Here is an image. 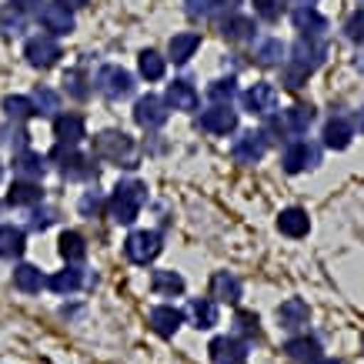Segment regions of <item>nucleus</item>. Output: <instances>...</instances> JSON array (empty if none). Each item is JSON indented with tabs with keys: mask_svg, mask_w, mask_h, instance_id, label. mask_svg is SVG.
Masks as SVG:
<instances>
[{
	"mask_svg": "<svg viewBox=\"0 0 364 364\" xmlns=\"http://www.w3.org/2000/svg\"><path fill=\"white\" fill-rule=\"evenodd\" d=\"M47 284H50V291H57V294H74V291L84 284V271H80V267H64V271H57Z\"/></svg>",
	"mask_w": 364,
	"mask_h": 364,
	"instance_id": "nucleus-32",
	"label": "nucleus"
},
{
	"mask_svg": "<svg viewBox=\"0 0 364 364\" xmlns=\"http://www.w3.org/2000/svg\"><path fill=\"white\" fill-rule=\"evenodd\" d=\"M97 90L107 100H124L134 94V77L117 64H107L97 70Z\"/></svg>",
	"mask_w": 364,
	"mask_h": 364,
	"instance_id": "nucleus-5",
	"label": "nucleus"
},
{
	"mask_svg": "<svg viewBox=\"0 0 364 364\" xmlns=\"http://www.w3.org/2000/svg\"><path fill=\"white\" fill-rule=\"evenodd\" d=\"M267 134L264 131H247L234 141V161L237 164H257L267 154Z\"/></svg>",
	"mask_w": 364,
	"mask_h": 364,
	"instance_id": "nucleus-11",
	"label": "nucleus"
},
{
	"mask_svg": "<svg viewBox=\"0 0 364 364\" xmlns=\"http://www.w3.org/2000/svg\"><path fill=\"white\" fill-rule=\"evenodd\" d=\"M134 121L147 127V131H157V127H164L167 124V104L164 97H154V94H147L134 104Z\"/></svg>",
	"mask_w": 364,
	"mask_h": 364,
	"instance_id": "nucleus-12",
	"label": "nucleus"
},
{
	"mask_svg": "<svg viewBox=\"0 0 364 364\" xmlns=\"http://www.w3.org/2000/svg\"><path fill=\"white\" fill-rule=\"evenodd\" d=\"M234 94H237V87H234V77H228V80H214V84L208 87V97L214 100V104H231Z\"/></svg>",
	"mask_w": 364,
	"mask_h": 364,
	"instance_id": "nucleus-40",
	"label": "nucleus"
},
{
	"mask_svg": "<svg viewBox=\"0 0 364 364\" xmlns=\"http://www.w3.org/2000/svg\"><path fill=\"white\" fill-rule=\"evenodd\" d=\"M234 324H237V331L247 334V338H261V328H257V314H251V311H237V314H234Z\"/></svg>",
	"mask_w": 364,
	"mask_h": 364,
	"instance_id": "nucleus-42",
	"label": "nucleus"
},
{
	"mask_svg": "<svg viewBox=\"0 0 364 364\" xmlns=\"http://www.w3.org/2000/svg\"><path fill=\"white\" fill-rule=\"evenodd\" d=\"M254 57H257V64H261V67H277V64H281V57H284V44H281L277 37L261 41V44H257V50H254Z\"/></svg>",
	"mask_w": 364,
	"mask_h": 364,
	"instance_id": "nucleus-35",
	"label": "nucleus"
},
{
	"mask_svg": "<svg viewBox=\"0 0 364 364\" xmlns=\"http://www.w3.org/2000/svg\"><path fill=\"white\" fill-rule=\"evenodd\" d=\"M23 57H27L31 67H54L60 60V44L54 37H47V33H37V37H31L23 44Z\"/></svg>",
	"mask_w": 364,
	"mask_h": 364,
	"instance_id": "nucleus-9",
	"label": "nucleus"
},
{
	"mask_svg": "<svg viewBox=\"0 0 364 364\" xmlns=\"http://www.w3.org/2000/svg\"><path fill=\"white\" fill-rule=\"evenodd\" d=\"M234 4H237V0H208V7H234Z\"/></svg>",
	"mask_w": 364,
	"mask_h": 364,
	"instance_id": "nucleus-50",
	"label": "nucleus"
},
{
	"mask_svg": "<svg viewBox=\"0 0 364 364\" xmlns=\"http://www.w3.org/2000/svg\"><path fill=\"white\" fill-rule=\"evenodd\" d=\"M254 31H257V27H254L251 17H231V21L221 23V33L228 41H251Z\"/></svg>",
	"mask_w": 364,
	"mask_h": 364,
	"instance_id": "nucleus-34",
	"label": "nucleus"
},
{
	"mask_svg": "<svg viewBox=\"0 0 364 364\" xmlns=\"http://www.w3.org/2000/svg\"><path fill=\"white\" fill-rule=\"evenodd\" d=\"M151 328H154V334H161V338H174L177 328L184 324V311L177 308H167V304H161V308L151 311Z\"/></svg>",
	"mask_w": 364,
	"mask_h": 364,
	"instance_id": "nucleus-16",
	"label": "nucleus"
},
{
	"mask_svg": "<svg viewBox=\"0 0 364 364\" xmlns=\"http://www.w3.org/2000/svg\"><path fill=\"white\" fill-rule=\"evenodd\" d=\"M54 134L60 144H77L87 137V127H84V117L77 114H57L54 117Z\"/></svg>",
	"mask_w": 364,
	"mask_h": 364,
	"instance_id": "nucleus-18",
	"label": "nucleus"
},
{
	"mask_svg": "<svg viewBox=\"0 0 364 364\" xmlns=\"http://www.w3.org/2000/svg\"><path fill=\"white\" fill-rule=\"evenodd\" d=\"M137 67H141V74L147 80H161V77H164V57L157 54V50H141Z\"/></svg>",
	"mask_w": 364,
	"mask_h": 364,
	"instance_id": "nucleus-36",
	"label": "nucleus"
},
{
	"mask_svg": "<svg viewBox=\"0 0 364 364\" xmlns=\"http://www.w3.org/2000/svg\"><path fill=\"white\" fill-rule=\"evenodd\" d=\"M200 127L208 134H231L237 127V114L231 111V104H214L210 111L200 114Z\"/></svg>",
	"mask_w": 364,
	"mask_h": 364,
	"instance_id": "nucleus-14",
	"label": "nucleus"
},
{
	"mask_svg": "<svg viewBox=\"0 0 364 364\" xmlns=\"http://www.w3.org/2000/svg\"><path fill=\"white\" fill-rule=\"evenodd\" d=\"M351 127H358V131L364 134V107H358V111H354V117H351Z\"/></svg>",
	"mask_w": 364,
	"mask_h": 364,
	"instance_id": "nucleus-49",
	"label": "nucleus"
},
{
	"mask_svg": "<svg viewBox=\"0 0 364 364\" xmlns=\"http://www.w3.org/2000/svg\"><path fill=\"white\" fill-rule=\"evenodd\" d=\"M144 204H147V188H144L141 181H121L114 188L111 200H107V214L117 224H131V221H137Z\"/></svg>",
	"mask_w": 364,
	"mask_h": 364,
	"instance_id": "nucleus-2",
	"label": "nucleus"
},
{
	"mask_svg": "<svg viewBox=\"0 0 364 364\" xmlns=\"http://www.w3.org/2000/svg\"><path fill=\"white\" fill-rule=\"evenodd\" d=\"M17 11H31V7H37V4H44V0H11Z\"/></svg>",
	"mask_w": 364,
	"mask_h": 364,
	"instance_id": "nucleus-48",
	"label": "nucleus"
},
{
	"mask_svg": "<svg viewBox=\"0 0 364 364\" xmlns=\"http://www.w3.org/2000/svg\"><path fill=\"white\" fill-rule=\"evenodd\" d=\"M33 107H37V114H57L60 111V97H57V90H50V87H37L33 90Z\"/></svg>",
	"mask_w": 364,
	"mask_h": 364,
	"instance_id": "nucleus-38",
	"label": "nucleus"
},
{
	"mask_svg": "<svg viewBox=\"0 0 364 364\" xmlns=\"http://www.w3.org/2000/svg\"><path fill=\"white\" fill-rule=\"evenodd\" d=\"M124 254L131 257L134 264H151L161 254V234L157 231H134L124 241Z\"/></svg>",
	"mask_w": 364,
	"mask_h": 364,
	"instance_id": "nucleus-6",
	"label": "nucleus"
},
{
	"mask_svg": "<svg viewBox=\"0 0 364 364\" xmlns=\"http://www.w3.org/2000/svg\"><path fill=\"white\" fill-rule=\"evenodd\" d=\"M44 284H47V277L41 274V267H33V264L14 267V287H17V291H23V294H37Z\"/></svg>",
	"mask_w": 364,
	"mask_h": 364,
	"instance_id": "nucleus-26",
	"label": "nucleus"
},
{
	"mask_svg": "<svg viewBox=\"0 0 364 364\" xmlns=\"http://www.w3.org/2000/svg\"><path fill=\"white\" fill-rule=\"evenodd\" d=\"M321 164V151L308 141H294L284 151V171L287 174H301V171H314Z\"/></svg>",
	"mask_w": 364,
	"mask_h": 364,
	"instance_id": "nucleus-10",
	"label": "nucleus"
},
{
	"mask_svg": "<svg viewBox=\"0 0 364 364\" xmlns=\"http://www.w3.org/2000/svg\"><path fill=\"white\" fill-rule=\"evenodd\" d=\"M14 171L21 177H31V181H41L47 171V161L41 154H33V151H21V154L14 157Z\"/></svg>",
	"mask_w": 364,
	"mask_h": 364,
	"instance_id": "nucleus-29",
	"label": "nucleus"
},
{
	"mask_svg": "<svg viewBox=\"0 0 364 364\" xmlns=\"http://www.w3.org/2000/svg\"><path fill=\"white\" fill-rule=\"evenodd\" d=\"M204 11H210L208 0H188V14H191V17H198V14H204Z\"/></svg>",
	"mask_w": 364,
	"mask_h": 364,
	"instance_id": "nucleus-47",
	"label": "nucleus"
},
{
	"mask_svg": "<svg viewBox=\"0 0 364 364\" xmlns=\"http://www.w3.org/2000/svg\"><path fill=\"white\" fill-rule=\"evenodd\" d=\"M254 11L261 14L264 21H281V14L287 11V0H254Z\"/></svg>",
	"mask_w": 364,
	"mask_h": 364,
	"instance_id": "nucleus-41",
	"label": "nucleus"
},
{
	"mask_svg": "<svg viewBox=\"0 0 364 364\" xmlns=\"http://www.w3.org/2000/svg\"><path fill=\"white\" fill-rule=\"evenodd\" d=\"M0 177H4V164H0Z\"/></svg>",
	"mask_w": 364,
	"mask_h": 364,
	"instance_id": "nucleus-54",
	"label": "nucleus"
},
{
	"mask_svg": "<svg viewBox=\"0 0 364 364\" xmlns=\"http://www.w3.org/2000/svg\"><path fill=\"white\" fill-rule=\"evenodd\" d=\"M210 364H244L247 361V344L241 338H214L210 341Z\"/></svg>",
	"mask_w": 364,
	"mask_h": 364,
	"instance_id": "nucleus-13",
	"label": "nucleus"
},
{
	"mask_svg": "<svg viewBox=\"0 0 364 364\" xmlns=\"http://www.w3.org/2000/svg\"><path fill=\"white\" fill-rule=\"evenodd\" d=\"M50 224H54V210H37V214H33V221H31V228L44 231V228H50Z\"/></svg>",
	"mask_w": 364,
	"mask_h": 364,
	"instance_id": "nucleus-46",
	"label": "nucleus"
},
{
	"mask_svg": "<svg viewBox=\"0 0 364 364\" xmlns=\"http://www.w3.org/2000/svg\"><path fill=\"white\" fill-rule=\"evenodd\" d=\"M277 231L287 234V237H304V234L311 231L308 214H304L301 208H287V210H281V218H277Z\"/></svg>",
	"mask_w": 364,
	"mask_h": 364,
	"instance_id": "nucleus-24",
	"label": "nucleus"
},
{
	"mask_svg": "<svg viewBox=\"0 0 364 364\" xmlns=\"http://www.w3.org/2000/svg\"><path fill=\"white\" fill-rule=\"evenodd\" d=\"M198 90L191 87L188 80H174L167 84V94H164V104L174 107V111H198Z\"/></svg>",
	"mask_w": 364,
	"mask_h": 364,
	"instance_id": "nucleus-15",
	"label": "nucleus"
},
{
	"mask_svg": "<svg viewBox=\"0 0 364 364\" xmlns=\"http://www.w3.org/2000/svg\"><path fill=\"white\" fill-rule=\"evenodd\" d=\"M41 200H44V191L33 181H17L7 191V204H14V208H37Z\"/></svg>",
	"mask_w": 364,
	"mask_h": 364,
	"instance_id": "nucleus-20",
	"label": "nucleus"
},
{
	"mask_svg": "<svg viewBox=\"0 0 364 364\" xmlns=\"http://www.w3.org/2000/svg\"><path fill=\"white\" fill-rule=\"evenodd\" d=\"M344 33H348V41L361 44V41H364V11H358L351 21L344 23Z\"/></svg>",
	"mask_w": 364,
	"mask_h": 364,
	"instance_id": "nucleus-43",
	"label": "nucleus"
},
{
	"mask_svg": "<svg viewBox=\"0 0 364 364\" xmlns=\"http://www.w3.org/2000/svg\"><path fill=\"white\" fill-rule=\"evenodd\" d=\"M37 21L44 23V31H50L54 37H64V33L74 31V14L60 0H47L44 7L37 11Z\"/></svg>",
	"mask_w": 364,
	"mask_h": 364,
	"instance_id": "nucleus-7",
	"label": "nucleus"
},
{
	"mask_svg": "<svg viewBox=\"0 0 364 364\" xmlns=\"http://www.w3.org/2000/svg\"><path fill=\"white\" fill-rule=\"evenodd\" d=\"M4 111H7V117H14V121H31V117H37V107H33L31 97H4Z\"/></svg>",
	"mask_w": 364,
	"mask_h": 364,
	"instance_id": "nucleus-37",
	"label": "nucleus"
},
{
	"mask_svg": "<svg viewBox=\"0 0 364 364\" xmlns=\"http://www.w3.org/2000/svg\"><path fill=\"white\" fill-rule=\"evenodd\" d=\"M311 121H314V107H304V104H298V107H291V111H284V117L277 124V131L281 134H304L311 127Z\"/></svg>",
	"mask_w": 364,
	"mask_h": 364,
	"instance_id": "nucleus-21",
	"label": "nucleus"
},
{
	"mask_svg": "<svg viewBox=\"0 0 364 364\" xmlns=\"http://www.w3.org/2000/svg\"><path fill=\"white\" fill-rule=\"evenodd\" d=\"M50 157L57 161V167H60V174L67 177V181H90L94 177V157L80 154V151H74V144H57L54 151H50Z\"/></svg>",
	"mask_w": 364,
	"mask_h": 364,
	"instance_id": "nucleus-4",
	"label": "nucleus"
},
{
	"mask_svg": "<svg viewBox=\"0 0 364 364\" xmlns=\"http://www.w3.org/2000/svg\"><path fill=\"white\" fill-rule=\"evenodd\" d=\"M0 31L4 33H21L23 31V11H17L14 4L0 7Z\"/></svg>",
	"mask_w": 364,
	"mask_h": 364,
	"instance_id": "nucleus-39",
	"label": "nucleus"
},
{
	"mask_svg": "<svg viewBox=\"0 0 364 364\" xmlns=\"http://www.w3.org/2000/svg\"><path fill=\"white\" fill-rule=\"evenodd\" d=\"M100 208H104V200H100L97 191H87V194L80 198V214H84V218H97Z\"/></svg>",
	"mask_w": 364,
	"mask_h": 364,
	"instance_id": "nucleus-44",
	"label": "nucleus"
},
{
	"mask_svg": "<svg viewBox=\"0 0 364 364\" xmlns=\"http://www.w3.org/2000/svg\"><path fill=\"white\" fill-rule=\"evenodd\" d=\"M188 314L194 318V328L198 331H208V328H214L218 324V304L208 298H198L188 304Z\"/></svg>",
	"mask_w": 364,
	"mask_h": 364,
	"instance_id": "nucleus-27",
	"label": "nucleus"
},
{
	"mask_svg": "<svg viewBox=\"0 0 364 364\" xmlns=\"http://www.w3.org/2000/svg\"><path fill=\"white\" fill-rule=\"evenodd\" d=\"M23 247H27V237H23L21 228H14V224H0V257H21Z\"/></svg>",
	"mask_w": 364,
	"mask_h": 364,
	"instance_id": "nucleus-25",
	"label": "nucleus"
},
{
	"mask_svg": "<svg viewBox=\"0 0 364 364\" xmlns=\"http://www.w3.org/2000/svg\"><path fill=\"white\" fill-rule=\"evenodd\" d=\"M351 124L341 121V117H334V121H328V127H324V144L331 147V151H344L348 144H351Z\"/></svg>",
	"mask_w": 364,
	"mask_h": 364,
	"instance_id": "nucleus-31",
	"label": "nucleus"
},
{
	"mask_svg": "<svg viewBox=\"0 0 364 364\" xmlns=\"http://www.w3.org/2000/svg\"><path fill=\"white\" fill-rule=\"evenodd\" d=\"M308 318H311V311H308V304H304L301 298H287L284 304L277 308V321H281V328H284V331H298V328H304Z\"/></svg>",
	"mask_w": 364,
	"mask_h": 364,
	"instance_id": "nucleus-17",
	"label": "nucleus"
},
{
	"mask_svg": "<svg viewBox=\"0 0 364 364\" xmlns=\"http://www.w3.org/2000/svg\"><path fill=\"white\" fill-rule=\"evenodd\" d=\"M151 287H154V294L161 298H174L184 291V277L177 274V271H154L151 274Z\"/></svg>",
	"mask_w": 364,
	"mask_h": 364,
	"instance_id": "nucleus-30",
	"label": "nucleus"
},
{
	"mask_svg": "<svg viewBox=\"0 0 364 364\" xmlns=\"http://www.w3.org/2000/svg\"><path fill=\"white\" fill-rule=\"evenodd\" d=\"M324 57H328V44L318 41V37H301L298 44L291 47V67L284 70V84L291 90L301 87L304 77H311L321 64H324Z\"/></svg>",
	"mask_w": 364,
	"mask_h": 364,
	"instance_id": "nucleus-1",
	"label": "nucleus"
},
{
	"mask_svg": "<svg viewBox=\"0 0 364 364\" xmlns=\"http://www.w3.org/2000/svg\"><path fill=\"white\" fill-rule=\"evenodd\" d=\"M64 84H67V90H70L77 100L87 97V87H84V74H80V70H70V74L64 77Z\"/></svg>",
	"mask_w": 364,
	"mask_h": 364,
	"instance_id": "nucleus-45",
	"label": "nucleus"
},
{
	"mask_svg": "<svg viewBox=\"0 0 364 364\" xmlns=\"http://www.w3.org/2000/svg\"><path fill=\"white\" fill-rule=\"evenodd\" d=\"M291 21H294V31L301 33H308V37H318V33L328 31V21L321 17L311 4H304V7H298V11L291 14Z\"/></svg>",
	"mask_w": 364,
	"mask_h": 364,
	"instance_id": "nucleus-22",
	"label": "nucleus"
},
{
	"mask_svg": "<svg viewBox=\"0 0 364 364\" xmlns=\"http://www.w3.org/2000/svg\"><path fill=\"white\" fill-rule=\"evenodd\" d=\"M210 298L224 301V304H237L241 301V281L228 271H218V274L210 277Z\"/></svg>",
	"mask_w": 364,
	"mask_h": 364,
	"instance_id": "nucleus-19",
	"label": "nucleus"
},
{
	"mask_svg": "<svg viewBox=\"0 0 364 364\" xmlns=\"http://www.w3.org/2000/svg\"><path fill=\"white\" fill-rule=\"evenodd\" d=\"M314 364H341V361H334V358H328V361H324V358H318Z\"/></svg>",
	"mask_w": 364,
	"mask_h": 364,
	"instance_id": "nucleus-52",
	"label": "nucleus"
},
{
	"mask_svg": "<svg viewBox=\"0 0 364 364\" xmlns=\"http://www.w3.org/2000/svg\"><path fill=\"white\" fill-rule=\"evenodd\" d=\"M198 47H200V33H174L171 37V60L174 64H188Z\"/></svg>",
	"mask_w": 364,
	"mask_h": 364,
	"instance_id": "nucleus-28",
	"label": "nucleus"
},
{
	"mask_svg": "<svg viewBox=\"0 0 364 364\" xmlns=\"http://www.w3.org/2000/svg\"><path fill=\"white\" fill-rule=\"evenodd\" d=\"M301 4H314V0H301Z\"/></svg>",
	"mask_w": 364,
	"mask_h": 364,
	"instance_id": "nucleus-53",
	"label": "nucleus"
},
{
	"mask_svg": "<svg viewBox=\"0 0 364 364\" xmlns=\"http://www.w3.org/2000/svg\"><path fill=\"white\" fill-rule=\"evenodd\" d=\"M94 157L121 167H134V141L121 131H104L94 137Z\"/></svg>",
	"mask_w": 364,
	"mask_h": 364,
	"instance_id": "nucleus-3",
	"label": "nucleus"
},
{
	"mask_svg": "<svg viewBox=\"0 0 364 364\" xmlns=\"http://www.w3.org/2000/svg\"><path fill=\"white\" fill-rule=\"evenodd\" d=\"M60 4H67V7H87L90 0H60Z\"/></svg>",
	"mask_w": 364,
	"mask_h": 364,
	"instance_id": "nucleus-51",
	"label": "nucleus"
},
{
	"mask_svg": "<svg viewBox=\"0 0 364 364\" xmlns=\"http://www.w3.org/2000/svg\"><path fill=\"white\" fill-rule=\"evenodd\" d=\"M60 254H64V261L77 264V261L87 257V241H84L77 231H64L60 234Z\"/></svg>",
	"mask_w": 364,
	"mask_h": 364,
	"instance_id": "nucleus-33",
	"label": "nucleus"
},
{
	"mask_svg": "<svg viewBox=\"0 0 364 364\" xmlns=\"http://www.w3.org/2000/svg\"><path fill=\"white\" fill-rule=\"evenodd\" d=\"M244 111L254 114V117H271L277 111V90L271 84H254L241 94Z\"/></svg>",
	"mask_w": 364,
	"mask_h": 364,
	"instance_id": "nucleus-8",
	"label": "nucleus"
},
{
	"mask_svg": "<svg viewBox=\"0 0 364 364\" xmlns=\"http://www.w3.org/2000/svg\"><path fill=\"white\" fill-rule=\"evenodd\" d=\"M284 351L291 361L298 364H314L321 358V341L318 338H291V341L284 344Z\"/></svg>",
	"mask_w": 364,
	"mask_h": 364,
	"instance_id": "nucleus-23",
	"label": "nucleus"
}]
</instances>
